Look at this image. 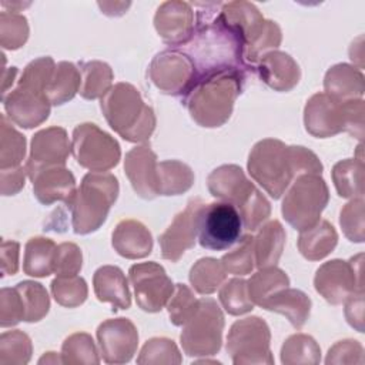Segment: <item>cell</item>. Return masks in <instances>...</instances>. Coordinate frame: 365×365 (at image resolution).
<instances>
[{"label":"cell","instance_id":"cell-1","mask_svg":"<svg viewBox=\"0 0 365 365\" xmlns=\"http://www.w3.org/2000/svg\"><path fill=\"white\" fill-rule=\"evenodd\" d=\"M221 6L222 3H194L197 7L194 34L185 44L175 47L192 61L195 81L222 68L252 71L244 60L242 37L218 16Z\"/></svg>","mask_w":365,"mask_h":365},{"label":"cell","instance_id":"cell-2","mask_svg":"<svg viewBox=\"0 0 365 365\" xmlns=\"http://www.w3.org/2000/svg\"><path fill=\"white\" fill-rule=\"evenodd\" d=\"M247 73L238 68H222L198 78L182 98L191 118L201 127L224 125L242 91Z\"/></svg>","mask_w":365,"mask_h":365},{"label":"cell","instance_id":"cell-3","mask_svg":"<svg viewBox=\"0 0 365 365\" xmlns=\"http://www.w3.org/2000/svg\"><path fill=\"white\" fill-rule=\"evenodd\" d=\"M108 125L125 141L145 143L155 130L154 110L130 83L114 84L100 100Z\"/></svg>","mask_w":365,"mask_h":365},{"label":"cell","instance_id":"cell-4","mask_svg":"<svg viewBox=\"0 0 365 365\" xmlns=\"http://www.w3.org/2000/svg\"><path fill=\"white\" fill-rule=\"evenodd\" d=\"M118 191V180L111 173L86 174L70 202L64 204L71 214L73 231L80 235L97 231L106 222Z\"/></svg>","mask_w":365,"mask_h":365},{"label":"cell","instance_id":"cell-5","mask_svg":"<svg viewBox=\"0 0 365 365\" xmlns=\"http://www.w3.org/2000/svg\"><path fill=\"white\" fill-rule=\"evenodd\" d=\"M247 168L251 178L274 200L281 198L298 177L291 145L277 138H264L255 143L250 151Z\"/></svg>","mask_w":365,"mask_h":365},{"label":"cell","instance_id":"cell-6","mask_svg":"<svg viewBox=\"0 0 365 365\" xmlns=\"http://www.w3.org/2000/svg\"><path fill=\"white\" fill-rule=\"evenodd\" d=\"M287 190L281 205L285 221L298 231L315 225L329 201L325 180L317 174H302Z\"/></svg>","mask_w":365,"mask_h":365},{"label":"cell","instance_id":"cell-7","mask_svg":"<svg viewBox=\"0 0 365 365\" xmlns=\"http://www.w3.org/2000/svg\"><path fill=\"white\" fill-rule=\"evenodd\" d=\"M224 314L212 298H201L195 312L182 325L181 346L188 356H211L222 345Z\"/></svg>","mask_w":365,"mask_h":365},{"label":"cell","instance_id":"cell-8","mask_svg":"<svg viewBox=\"0 0 365 365\" xmlns=\"http://www.w3.org/2000/svg\"><path fill=\"white\" fill-rule=\"evenodd\" d=\"M271 331L259 317H247L235 321L227 335L225 349L235 365L274 364L269 349Z\"/></svg>","mask_w":365,"mask_h":365},{"label":"cell","instance_id":"cell-9","mask_svg":"<svg viewBox=\"0 0 365 365\" xmlns=\"http://www.w3.org/2000/svg\"><path fill=\"white\" fill-rule=\"evenodd\" d=\"M71 153L76 161L91 173H106L121 158L117 140L94 123H83L73 130Z\"/></svg>","mask_w":365,"mask_h":365},{"label":"cell","instance_id":"cell-10","mask_svg":"<svg viewBox=\"0 0 365 365\" xmlns=\"http://www.w3.org/2000/svg\"><path fill=\"white\" fill-rule=\"evenodd\" d=\"M238 210L224 201L205 204L200 214L198 242L210 251H224L237 244L242 234Z\"/></svg>","mask_w":365,"mask_h":365},{"label":"cell","instance_id":"cell-11","mask_svg":"<svg viewBox=\"0 0 365 365\" xmlns=\"http://www.w3.org/2000/svg\"><path fill=\"white\" fill-rule=\"evenodd\" d=\"M362 259L364 254L359 252L349 261L331 259L324 262L314 277L315 291L332 305H339L351 294L364 291Z\"/></svg>","mask_w":365,"mask_h":365},{"label":"cell","instance_id":"cell-12","mask_svg":"<svg viewBox=\"0 0 365 365\" xmlns=\"http://www.w3.org/2000/svg\"><path fill=\"white\" fill-rule=\"evenodd\" d=\"M148 77L161 93L184 98L195 81V67L180 50L167 48L151 60Z\"/></svg>","mask_w":365,"mask_h":365},{"label":"cell","instance_id":"cell-13","mask_svg":"<svg viewBox=\"0 0 365 365\" xmlns=\"http://www.w3.org/2000/svg\"><path fill=\"white\" fill-rule=\"evenodd\" d=\"M128 278L138 308L151 314L160 312L167 305L175 288L165 269L155 261L131 265Z\"/></svg>","mask_w":365,"mask_h":365},{"label":"cell","instance_id":"cell-14","mask_svg":"<svg viewBox=\"0 0 365 365\" xmlns=\"http://www.w3.org/2000/svg\"><path fill=\"white\" fill-rule=\"evenodd\" d=\"M6 117L23 128H34L43 124L51 110V103L46 90L40 86L19 80L14 90L3 98Z\"/></svg>","mask_w":365,"mask_h":365},{"label":"cell","instance_id":"cell-15","mask_svg":"<svg viewBox=\"0 0 365 365\" xmlns=\"http://www.w3.org/2000/svg\"><path fill=\"white\" fill-rule=\"evenodd\" d=\"M204 205L201 198H191L187 207L174 217L168 228L158 237L161 257L164 259L177 262L187 250L195 245L200 214Z\"/></svg>","mask_w":365,"mask_h":365},{"label":"cell","instance_id":"cell-16","mask_svg":"<svg viewBox=\"0 0 365 365\" xmlns=\"http://www.w3.org/2000/svg\"><path fill=\"white\" fill-rule=\"evenodd\" d=\"M71 153V143L63 127H47L38 130L30 143V154L26 171L31 180L37 173L50 167H64Z\"/></svg>","mask_w":365,"mask_h":365},{"label":"cell","instance_id":"cell-17","mask_svg":"<svg viewBox=\"0 0 365 365\" xmlns=\"http://www.w3.org/2000/svg\"><path fill=\"white\" fill-rule=\"evenodd\" d=\"M97 341L107 364L130 362L138 346V331L128 318H111L97 328Z\"/></svg>","mask_w":365,"mask_h":365},{"label":"cell","instance_id":"cell-18","mask_svg":"<svg viewBox=\"0 0 365 365\" xmlns=\"http://www.w3.org/2000/svg\"><path fill=\"white\" fill-rule=\"evenodd\" d=\"M154 27L171 48L185 44L194 34L195 20L192 4L181 0L164 1L154 14Z\"/></svg>","mask_w":365,"mask_h":365},{"label":"cell","instance_id":"cell-19","mask_svg":"<svg viewBox=\"0 0 365 365\" xmlns=\"http://www.w3.org/2000/svg\"><path fill=\"white\" fill-rule=\"evenodd\" d=\"M304 125L307 133L317 138H328L345 128L344 103L331 98L325 93H315L304 108Z\"/></svg>","mask_w":365,"mask_h":365},{"label":"cell","instance_id":"cell-20","mask_svg":"<svg viewBox=\"0 0 365 365\" xmlns=\"http://www.w3.org/2000/svg\"><path fill=\"white\" fill-rule=\"evenodd\" d=\"M207 187L214 198L230 202L237 210L244 207L258 190L235 164H224L212 170L207 177Z\"/></svg>","mask_w":365,"mask_h":365},{"label":"cell","instance_id":"cell-21","mask_svg":"<svg viewBox=\"0 0 365 365\" xmlns=\"http://www.w3.org/2000/svg\"><path fill=\"white\" fill-rule=\"evenodd\" d=\"M157 165V155L147 144L133 147L125 154L124 173L135 194L144 200L160 195Z\"/></svg>","mask_w":365,"mask_h":365},{"label":"cell","instance_id":"cell-22","mask_svg":"<svg viewBox=\"0 0 365 365\" xmlns=\"http://www.w3.org/2000/svg\"><path fill=\"white\" fill-rule=\"evenodd\" d=\"M255 71L269 88L279 93L291 91L301 78L298 63L288 53L279 50L262 56L255 64Z\"/></svg>","mask_w":365,"mask_h":365},{"label":"cell","instance_id":"cell-23","mask_svg":"<svg viewBox=\"0 0 365 365\" xmlns=\"http://www.w3.org/2000/svg\"><path fill=\"white\" fill-rule=\"evenodd\" d=\"M31 182L34 197L43 205H51L57 201L68 204L77 191L76 178L66 167L41 170L31 178Z\"/></svg>","mask_w":365,"mask_h":365},{"label":"cell","instance_id":"cell-24","mask_svg":"<svg viewBox=\"0 0 365 365\" xmlns=\"http://www.w3.org/2000/svg\"><path fill=\"white\" fill-rule=\"evenodd\" d=\"M153 235L138 220H121L111 235L114 251L127 259L145 258L153 251Z\"/></svg>","mask_w":365,"mask_h":365},{"label":"cell","instance_id":"cell-25","mask_svg":"<svg viewBox=\"0 0 365 365\" xmlns=\"http://www.w3.org/2000/svg\"><path fill=\"white\" fill-rule=\"evenodd\" d=\"M93 288L100 302H110L113 311L128 309L131 294L124 272L115 265H103L93 275Z\"/></svg>","mask_w":365,"mask_h":365},{"label":"cell","instance_id":"cell-26","mask_svg":"<svg viewBox=\"0 0 365 365\" xmlns=\"http://www.w3.org/2000/svg\"><path fill=\"white\" fill-rule=\"evenodd\" d=\"M324 93L336 101L362 98L365 93V80L362 70L356 66L338 63L332 66L324 77Z\"/></svg>","mask_w":365,"mask_h":365},{"label":"cell","instance_id":"cell-27","mask_svg":"<svg viewBox=\"0 0 365 365\" xmlns=\"http://www.w3.org/2000/svg\"><path fill=\"white\" fill-rule=\"evenodd\" d=\"M218 16L228 27L242 37L244 46L259 33L267 20L255 4L244 0L222 3Z\"/></svg>","mask_w":365,"mask_h":365},{"label":"cell","instance_id":"cell-28","mask_svg":"<svg viewBox=\"0 0 365 365\" xmlns=\"http://www.w3.org/2000/svg\"><path fill=\"white\" fill-rule=\"evenodd\" d=\"M311 307V298L304 291L287 287L269 297L261 308L284 315L294 328L301 329L309 318Z\"/></svg>","mask_w":365,"mask_h":365},{"label":"cell","instance_id":"cell-29","mask_svg":"<svg viewBox=\"0 0 365 365\" xmlns=\"http://www.w3.org/2000/svg\"><path fill=\"white\" fill-rule=\"evenodd\" d=\"M298 250L308 261H319L329 255L338 244V234L327 220H319L315 225L299 231Z\"/></svg>","mask_w":365,"mask_h":365},{"label":"cell","instance_id":"cell-30","mask_svg":"<svg viewBox=\"0 0 365 365\" xmlns=\"http://www.w3.org/2000/svg\"><path fill=\"white\" fill-rule=\"evenodd\" d=\"M285 240V230L278 220H272L259 227L257 235L254 237L255 267L265 268L277 265L282 255Z\"/></svg>","mask_w":365,"mask_h":365},{"label":"cell","instance_id":"cell-31","mask_svg":"<svg viewBox=\"0 0 365 365\" xmlns=\"http://www.w3.org/2000/svg\"><path fill=\"white\" fill-rule=\"evenodd\" d=\"M56 242L46 237H31L24 245L23 271L34 278H46L54 272Z\"/></svg>","mask_w":365,"mask_h":365},{"label":"cell","instance_id":"cell-32","mask_svg":"<svg viewBox=\"0 0 365 365\" xmlns=\"http://www.w3.org/2000/svg\"><path fill=\"white\" fill-rule=\"evenodd\" d=\"M80 86L81 73L77 66L70 61H60L56 64L46 94L51 106H63L74 98L80 91Z\"/></svg>","mask_w":365,"mask_h":365},{"label":"cell","instance_id":"cell-33","mask_svg":"<svg viewBox=\"0 0 365 365\" xmlns=\"http://www.w3.org/2000/svg\"><path fill=\"white\" fill-rule=\"evenodd\" d=\"M335 190L341 198H364V161L345 158L338 161L331 171Z\"/></svg>","mask_w":365,"mask_h":365},{"label":"cell","instance_id":"cell-34","mask_svg":"<svg viewBox=\"0 0 365 365\" xmlns=\"http://www.w3.org/2000/svg\"><path fill=\"white\" fill-rule=\"evenodd\" d=\"M158 192L160 195H180L187 192L194 184L191 167L178 160H165L158 163Z\"/></svg>","mask_w":365,"mask_h":365},{"label":"cell","instance_id":"cell-35","mask_svg":"<svg viewBox=\"0 0 365 365\" xmlns=\"http://www.w3.org/2000/svg\"><path fill=\"white\" fill-rule=\"evenodd\" d=\"M80 73L81 86L78 93L86 100H101L113 87L114 74L111 67L104 61L91 60L80 63Z\"/></svg>","mask_w":365,"mask_h":365},{"label":"cell","instance_id":"cell-36","mask_svg":"<svg viewBox=\"0 0 365 365\" xmlns=\"http://www.w3.org/2000/svg\"><path fill=\"white\" fill-rule=\"evenodd\" d=\"M288 285H289L288 275L285 274V271L279 269L275 265L259 268L247 281L250 298L254 302V305H258V307H262V304L269 297H272L279 289L287 288Z\"/></svg>","mask_w":365,"mask_h":365},{"label":"cell","instance_id":"cell-37","mask_svg":"<svg viewBox=\"0 0 365 365\" xmlns=\"http://www.w3.org/2000/svg\"><path fill=\"white\" fill-rule=\"evenodd\" d=\"M227 271L221 261L205 257L200 258L190 269L188 279L192 288L201 295H210L215 292L225 281Z\"/></svg>","mask_w":365,"mask_h":365},{"label":"cell","instance_id":"cell-38","mask_svg":"<svg viewBox=\"0 0 365 365\" xmlns=\"http://www.w3.org/2000/svg\"><path fill=\"white\" fill-rule=\"evenodd\" d=\"M26 155V138L19 133L11 121L1 114L0 117V170L20 167Z\"/></svg>","mask_w":365,"mask_h":365},{"label":"cell","instance_id":"cell-39","mask_svg":"<svg viewBox=\"0 0 365 365\" xmlns=\"http://www.w3.org/2000/svg\"><path fill=\"white\" fill-rule=\"evenodd\" d=\"M319 361L321 348L311 335L294 334L288 336L282 344L281 362L285 365H315Z\"/></svg>","mask_w":365,"mask_h":365},{"label":"cell","instance_id":"cell-40","mask_svg":"<svg viewBox=\"0 0 365 365\" xmlns=\"http://www.w3.org/2000/svg\"><path fill=\"white\" fill-rule=\"evenodd\" d=\"M282 41L281 27L274 20H265L259 33L245 46L244 60L248 67L255 70V64L262 56L274 51Z\"/></svg>","mask_w":365,"mask_h":365},{"label":"cell","instance_id":"cell-41","mask_svg":"<svg viewBox=\"0 0 365 365\" xmlns=\"http://www.w3.org/2000/svg\"><path fill=\"white\" fill-rule=\"evenodd\" d=\"M31 354V339L26 332L13 329L0 335V365H26Z\"/></svg>","mask_w":365,"mask_h":365},{"label":"cell","instance_id":"cell-42","mask_svg":"<svg viewBox=\"0 0 365 365\" xmlns=\"http://www.w3.org/2000/svg\"><path fill=\"white\" fill-rule=\"evenodd\" d=\"M63 364L93 365L100 362L97 346L93 336L87 332H76L67 336L61 345Z\"/></svg>","mask_w":365,"mask_h":365},{"label":"cell","instance_id":"cell-43","mask_svg":"<svg viewBox=\"0 0 365 365\" xmlns=\"http://www.w3.org/2000/svg\"><path fill=\"white\" fill-rule=\"evenodd\" d=\"M24 305V321L38 322L50 309V298L47 289L36 281H20L16 285Z\"/></svg>","mask_w":365,"mask_h":365},{"label":"cell","instance_id":"cell-44","mask_svg":"<svg viewBox=\"0 0 365 365\" xmlns=\"http://www.w3.org/2000/svg\"><path fill=\"white\" fill-rule=\"evenodd\" d=\"M51 295L64 308L80 307L88 295L87 282L78 275L56 277L50 284Z\"/></svg>","mask_w":365,"mask_h":365},{"label":"cell","instance_id":"cell-45","mask_svg":"<svg viewBox=\"0 0 365 365\" xmlns=\"http://www.w3.org/2000/svg\"><path fill=\"white\" fill-rule=\"evenodd\" d=\"M222 308L230 315H244L254 309V302L250 298L247 281L242 278H231L224 282L218 292Z\"/></svg>","mask_w":365,"mask_h":365},{"label":"cell","instance_id":"cell-46","mask_svg":"<svg viewBox=\"0 0 365 365\" xmlns=\"http://www.w3.org/2000/svg\"><path fill=\"white\" fill-rule=\"evenodd\" d=\"M27 19L20 13L3 10L0 13V46L6 50L23 47L29 38Z\"/></svg>","mask_w":365,"mask_h":365},{"label":"cell","instance_id":"cell-47","mask_svg":"<svg viewBox=\"0 0 365 365\" xmlns=\"http://www.w3.org/2000/svg\"><path fill=\"white\" fill-rule=\"evenodd\" d=\"M221 264L228 274L244 277L252 272L255 268V255H254V237L245 235L238 241V245L230 252L224 254Z\"/></svg>","mask_w":365,"mask_h":365},{"label":"cell","instance_id":"cell-48","mask_svg":"<svg viewBox=\"0 0 365 365\" xmlns=\"http://www.w3.org/2000/svg\"><path fill=\"white\" fill-rule=\"evenodd\" d=\"M181 354L175 342L165 336L150 338L141 348L137 364H181Z\"/></svg>","mask_w":365,"mask_h":365},{"label":"cell","instance_id":"cell-49","mask_svg":"<svg viewBox=\"0 0 365 365\" xmlns=\"http://www.w3.org/2000/svg\"><path fill=\"white\" fill-rule=\"evenodd\" d=\"M198 302L200 299L195 298L191 288L185 284H175L174 292L165 305L170 321L175 327H182L195 312Z\"/></svg>","mask_w":365,"mask_h":365},{"label":"cell","instance_id":"cell-50","mask_svg":"<svg viewBox=\"0 0 365 365\" xmlns=\"http://www.w3.org/2000/svg\"><path fill=\"white\" fill-rule=\"evenodd\" d=\"M339 224L344 235L352 242H364V198H352L344 205L339 214Z\"/></svg>","mask_w":365,"mask_h":365},{"label":"cell","instance_id":"cell-51","mask_svg":"<svg viewBox=\"0 0 365 365\" xmlns=\"http://www.w3.org/2000/svg\"><path fill=\"white\" fill-rule=\"evenodd\" d=\"M238 212L241 215L244 228L252 232L262 227L264 222L269 218L271 204L265 198V195L259 190H257L248 200V202L238 210Z\"/></svg>","mask_w":365,"mask_h":365},{"label":"cell","instance_id":"cell-52","mask_svg":"<svg viewBox=\"0 0 365 365\" xmlns=\"http://www.w3.org/2000/svg\"><path fill=\"white\" fill-rule=\"evenodd\" d=\"M83 267V254L77 244L61 242L56 248L54 274L57 277L77 275Z\"/></svg>","mask_w":365,"mask_h":365},{"label":"cell","instance_id":"cell-53","mask_svg":"<svg viewBox=\"0 0 365 365\" xmlns=\"http://www.w3.org/2000/svg\"><path fill=\"white\" fill-rule=\"evenodd\" d=\"M24 321V305L16 287L0 291V327L9 328Z\"/></svg>","mask_w":365,"mask_h":365},{"label":"cell","instance_id":"cell-54","mask_svg":"<svg viewBox=\"0 0 365 365\" xmlns=\"http://www.w3.org/2000/svg\"><path fill=\"white\" fill-rule=\"evenodd\" d=\"M325 364H364V346L355 339L338 341L328 349Z\"/></svg>","mask_w":365,"mask_h":365},{"label":"cell","instance_id":"cell-55","mask_svg":"<svg viewBox=\"0 0 365 365\" xmlns=\"http://www.w3.org/2000/svg\"><path fill=\"white\" fill-rule=\"evenodd\" d=\"M364 113H365V104L362 98L344 101V114H345L344 131L349 133L359 141H362L364 138Z\"/></svg>","mask_w":365,"mask_h":365},{"label":"cell","instance_id":"cell-56","mask_svg":"<svg viewBox=\"0 0 365 365\" xmlns=\"http://www.w3.org/2000/svg\"><path fill=\"white\" fill-rule=\"evenodd\" d=\"M346 322L358 332H364V291H356L345 299Z\"/></svg>","mask_w":365,"mask_h":365},{"label":"cell","instance_id":"cell-57","mask_svg":"<svg viewBox=\"0 0 365 365\" xmlns=\"http://www.w3.org/2000/svg\"><path fill=\"white\" fill-rule=\"evenodd\" d=\"M0 177H1V185H0V191L1 195H14L17 194L23 187H24V181L27 175L26 167H14V168H7V170H1L0 171Z\"/></svg>","mask_w":365,"mask_h":365},{"label":"cell","instance_id":"cell-58","mask_svg":"<svg viewBox=\"0 0 365 365\" xmlns=\"http://www.w3.org/2000/svg\"><path fill=\"white\" fill-rule=\"evenodd\" d=\"M0 262H1V277L16 275L19 271V255L20 244L17 241H1L0 247Z\"/></svg>","mask_w":365,"mask_h":365},{"label":"cell","instance_id":"cell-59","mask_svg":"<svg viewBox=\"0 0 365 365\" xmlns=\"http://www.w3.org/2000/svg\"><path fill=\"white\" fill-rule=\"evenodd\" d=\"M97 4L101 9V13L107 16H121L131 6V3H123V1H103V3L98 1Z\"/></svg>","mask_w":365,"mask_h":365},{"label":"cell","instance_id":"cell-60","mask_svg":"<svg viewBox=\"0 0 365 365\" xmlns=\"http://www.w3.org/2000/svg\"><path fill=\"white\" fill-rule=\"evenodd\" d=\"M362 57H364V53H362V36H359V37L356 38V41H354V43L351 44V47H349V58H351L352 61L359 60V61H358V68H359V70H362V67H364Z\"/></svg>","mask_w":365,"mask_h":365},{"label":"cell","instance_id":"cell-61","mask_svg":"<svg viewBox=\"0 0 365 365\" xmlns=\"http://www.w3.org/2000/svg\"><path fill=\"white\" fill-rule=\"evenodd\" d=\"M16 76H17V67L4 68V71H3V84H1V94H3V97L7 94L9 87L13 86V83L16 80Z\"/></svg>","mask_w":365,"mask_h":365},{"label":"cell","instance_id":"cell-62","mask_svg":"<svg viewBox=\"0 0 365 365\" xmlns=\"http://www.w3.org/2000/svg\"><path fill=\"white\" fill-rule=\"evenodd\" d=\"M63 364V358L58 356L56 352H46V355H43L38 359V364Z\"/></svg>","mask_w":365,"mask_h":365}]
</instances>
